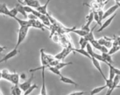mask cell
Here are the masks:
<instances>
[{
	"label": "cell",
	"instance_id": "obj_26",
	"mask_svg": "<svg viewBox=\"0 0 120 95\" xmlns=\"http://www.w3.org/2000/svg\"><path fill=\"white\" fill-rule=\"evenodd\" d=\"M107 65L109 68V77L108 79L111 80H113L114 78L115 77L116 75L115 71H114V69L112 68V64L108 63Z\"/></svg>",
	"mask_w": 120,
	"mask_h": 95
},
{
	"label": "cell",
	"instance_id": "obj_48",
	"mask_svg": "<svg viewBox=\"0 0 120 95\" xmlns=\"http://www.w3.org/2000/svg\"><path fill=\"white\" fill-rule=\"evenodd\" d=\"M119 47H120V44L119 45Z\"/></svg>",
	"mask_w": 120,
	"mask_h": 95
},
{
	"label": "cell",
	"instance_id": "obj_31",
	"mask_svg": "<svg viewBox=\"0 0 120 95\" xmlns=\"http://www.w3.org/2000/svg\"><path fill=\"white\" fill-rule=\"evenodd\" d=\"M119 50H120V47L119 45L112 46V47L110 48V50L109 51L108 53L109 54L112 55L116 53Z\"/></svg>",
	"mask_w": 120,
	"mask_h": 95
},
{
	"label": "cell",
	"instance_id": "obj_29",
	"mask_svg": "<svg viewBox=\"0 0 120 95\" xmlns=\"http://www.w3.org/2000/svg\"><path fill=\"white\" fill-rule=\"evenodd\" d=\"M72 64V62L71 61L68 62H61L59 61L56 67L60 70L65 67Z\"/></svg>",
	"mask_w": 120,
	"mask_h": 95
},
{
	"label": "cell",
	"instance_id": "obj_32",
	"mask_svg": "<svg viewBox=\"0 0 120 95\" xmlns=\"http://www.w3.org/2000/svg\"><path fill=\"white\" fill-rule=\"evenodd\" d=\"M86 48V51H87V52H88L89 54L92 58L95 52L93 50L91 45L89 43L87 44Z\"/></svg>",
	"mask_w": 120,
	"mask_h": 95
},
{
	"label": "cell",
	"instance_id": "obj_44",
	"mask_svg": "<svg viewBox=\"0 0 120 95\" xmlns=\"http://www.w3.org/2000/svg\"><path fill=\"white\" fill-rule=\"evenodd\" d=\"M108 1V0H103V2L104 3Z\"/></svg>",
	"mask_w": 120,
	"mask_h": 95
},
{
	"label": "cell",
	"instance_id": "obj_46",
	"mask_svg": "<svg viewBox=\"0 0 120 95\" xmlns=\"http://www.w3.org/2000/svg\"><path fill=\"white\" fill-rule=\"evenodd\" d=\"M1 78H2V75H1V71H0V80L1 79Z\"/></svg>",
	"mask_w": 120,
	"mask_h": 95
},
{
	"label": "cell",
	"instance_id": "obj_47",
	"mask_svg": "<svg viewBox=\"0 0 120 95\" xmlns=\"http://www.w3.org/2000/svg\"><path fill=\"white\" fill-rule=\"evenodd\" d=\"M105 95H110L107 92V93H106V94H105Z\"/></svg>",
	"mask_w": 120,
	"mask_h": 95
},
{
	"label": "cell",
	"instance_id": "obj_42",
	"mask_svg": "<svg viewBox=\"0 0 120 95\" xmlns=\"http://www.w3.org/2000/svg\"><path fill=\"white\" fill-rule=\"evenodd\" d=\"M6 49V47H5V46L2 47V46H0V53H2Z\"/></svg>",
	"mask_w": 120,
	"mask_h": 95
},
{
	"label": "cell",
	"instance_id": "obj_33",
	"mask_svg": "<svg viewBox=\"0 0 120 95\" xmlns=\"http://www.w3.org/2000/svg\"><path fill=\"white\" fill-rule=\"evenodd\" d=\"M18 13V12H17L16 8H13L11 10H9V16L11 18L14 19L15 17H17V15Z\"/></svg>",
	"mask_w": 120,
	"mask_h": 95
},
{
	"label": "cell",
	"instance_id": "obj_12",
	"mask_svg": "<svg viewBox=\"0 0 120 95\" xmlns=\"http://www.w3.org/2000/svg\"><path fill=\"white\" fill-rule=\"evenodd\" d=\"M51 0H47L45 3L42 6H40L36 9V10L39 12L43 14L46 15L48 13L47 12V8Z\"/></svg>",
	"mask_w": 120,
	"mask_h": 95
},
{
	"label": "cell",
	"instance_id": "obj_16",
	"mask_svg": "<svg viewBox=\"0 0 120 95\" xmlns=\"http://www.w3.org/2000/svg\"><path fill=\"white\" fill-rule=\"evenodd\" d=\"M15 8L17 10L18 13H20L24 17V18H27V15L24 9V6L20 3L16 4Z\"/></svg>",
	"mask_w": 120,
	"mask_h": 95
},
{
	"label": "cell",
	"instance_id": "obj_15",
	"mask_svg": "<svg viewBox=\"0 0 120 95\" xmlns=\"http://www.w3.org/2000/svg\"><path fill=\"white\" fill-rule=\"evenodd\" d=\"M72 51L75 52H77V53L83 55L86 57L87 58L90 59H91L92 58L89 54L88 52H87L86 50H85L84 49L80 48L77 49L75 48H72Z\"/></svg>",
	"mask_w": 120,
	"mask_h": 95
},
{
	"label": "cell",
	"instance_id": "obj_23",
	"mask_svg": "<svg viewBox=\"0 0 120 95\" xmlns=\"http://www.w3.org/2000/svg\"><path fill=\"white\" fill-rule=\"evenodd\" d=\"M111 55L109 54L108 53H102V56L104 59L107 64L108 63H109L110 64H113L114 61L112 59V56Z\"/></svg>",
	"mask_w": 120,
	"mask_h": 95
},
{
	"label": "cell",
	"instance_id": "obj_3",
	"mask_svg": "<svg viewBox=\"0 0 120 95\" xmlns=\"http://www.w3.org/2000/svg\"><path fill=\"white\" fill-rule=\"evenodd\" d=\"M45 68L42 67H39L38 68L34 69H30V72H34L38 70H41L42 76V85L40 91V94L41 95H47V89H46V85L45 78Z\"/></svg>",
	"mask_w": 120,
	"mask_h": 95
},
{
	"label": "cell",
	"instance_id": "obj_34",
	"mask_svg": "<svg viewBox=\"0 0 120 95\" xmlns=\"http://www.w3.org/2000/svg\"><path fill=\"white\" fill-rule=\"evenodd\" d=\"M92 58H94L95 59H97V60H98V61H101V62H104V63L106 64V62L105 61L103 58L102 56V55L97 54V53L94 52L93 56V57Z\"/></svg>",
	"mask_w": 120,
	"mask_h": 95
},
{
	"label": "cell",
	"instance_id": "obj_30",
	"mask_svg": "<svg viewBox=\"0 0 120 95\" xmlns=\"http://www.w3.org/2000/svg\"><path fill=\"white\" fill-rule=\"evenodd\" d=\"M92 46H93L94 48L97 50L100 51L102 45H101L98 42L97 40H95L92 41L90 42Z\"/></svg>",
	"mask_w": 120,
	"mask_h": 95
},
{
	"label": "cell",
	"instance_id": "obj_40",
	"mask_svg": "<svg viewBox=\"0 0 120 95\" xmlns=\"http://www.w3.org/2000/svg\"><path fill=\"white\" fill-rule=\"evenodd\" d=\"M112 68L114 69V71H115L116 75H119L120 76V69L118 68H116L114 66H112Z\"/></svg>",
	"mask_w": 120,
	"mask_h": 95
},
{
	"label": "cell",
	"instance_id": "obj_21",
	"mask_svg": "<svg viewBox=\"0 0 120 95\" xmlns=\"http://www.w3.org/2000/svg\"><path fill=\"white\" fill-rule=\"evenodd\" d=\"M14 19L18 22L20 27H29L30 28L28 20H22L17 17H15Z\"/></svg>",
	"mask_w": 120,
	"mask_h": 95
},
{
	"label": "cell",
	"instance_id": "obj_20",
	"mask_svg": "<svg viewBox=\"0 0 120 95\" xmlns=\"http://www.w3.org/2000/svg\"><path fill=\"white\" fill-rule=\"evenodd\" d=\"M9 10L7 8L6 4L5 3L0 4V14H3L9 16Z\"/></svg>",
	"mask_w": 120,
	"mask_h": 95
},
{
	"label": "cell",
	"instance_id": "obj_36",
	"mask_svg": "<svg viewBox=\"0 0 120 95\" xmlns=\"http://www.w3.org/2000/svg\"><path fill=\"white\" fill-rule=\"evenodd\" d=\"M104 46L106 47L107 48H111L113 46V42L112 41H107L106 40Z\"/></svg>",
	"mask_w": 120,
	"mask_h": 95
},
{
	"label": "cell",
	"instance_id": "obj_13",
	"mask_svg": "<svg viewBox=\"0 0 120 95\" xmlns=\"http://www.w3.org/2000/svg\"><path fill=\"white\" fill-rule=\"evenodd\" d=\"M98 25V24H96L95 26H94L92 29L90 30V31L89 32L85 37H84L87 41L90 43L91 41L95 40V37L94 34V31L95 30V28L97 27Z\"/></svg>",
	"mask_w": 120,
	"mask_h": 95
},
{
	"label": "cell",
	"instance_id": "obj_1",
	"mask_svg": "<svg viewBox=\"0 0 120 95\" xmlns=\"http://www.w3.org/2000/svg\"><path fill=\"white\" fill-rule=\"evenodd\" d=\"M40 61L41 64V67L48 69L49 67H52L50 62L56 59L54 57L46 54L43 49H40Z\"/></svg>",
	"mask_w": 120,
	"mask_h": 95
},
{
	"label": "cell",
	"instance_id": "obj_37",
	"mask_svg": "<svg viewBox=\"0 0 120 95\" xmlns=\"http://www.w3.org/2000/svg\"><path fill=\"white\" fill-rule=\"evenodd\" d=\"M97 41H98V43H99L101 45H104L105 43L106 40L104 38V37L100 38L97 40Z\"/></svg>",
	"mask_w": 120,
	"mask_h": 95
},
{
	"label": "cell",
	"instance_id": "obj_11",
	"mask_svg": "<svg viewBox=\"0 0 120 95\" xmlns=\"http://www.w3.org/2000/svg\"><path fill=\"white\" fill-rule=\"evenodd\" d=\"M60 77V81L64 83L74 85L75 87L78 86V84L69 78L65 77L62 75Z\"/></svg>",
	"mask_w": 120,
	"mask_h": 95
},
{
	"label": "cell",
	"instance_id": "obj_10",
	"mask_svg": "<svg viewBox=\"0 0 120 95\" xmlns=\"http://www.w3.org/2000/svg\"><path fill=\"white\" fill-rule=\"evenodd\" d=\"M91 60L92 61V64H93L94 66L99 71L103 79H104V80H105L107 78L105 76L104 73H103V71H102L101 67V65L100 63V61L95 59L94 58H92Z\"/></svg>",
	"mask_w": 120,
	"mask_h": 95
},
{
	"label": "cell",
	"instance_id": "obj_14",
	"mask_svg": "<svg viewBox=\"0 0 120 95\" xmlns=\"http://www.w3.org/2000/svg\"><path fill=\"white\" fill-rule=\"evenodd\" d=\"M20 77L19 75L16 72L11 73L10 82L14 84V85H19Z\"/></svg>",
	"mask_w": 120,
	"mask_h": 95
},
{
	"label": "cell",
	"instance_id": "obj_22",
	"mask_svg": "<svg viewBox=\"0 0 120 95\" xmlns=\"http://www.w3.org/2000/svg\"><path fill=\"white\" fill-rule=\"evenodd\" d=\"M22 91L19 85H14L11 89L12 95H22Z\"/></svg>",
	"mask_w": 120,
	"mask_h": 95
},
{
	"label": "cell",
	"instance_id": "obj_38",
	"mask_svg": "<svg viewBox=\"0 0 120 95\" xmlns=\"http://www.w3.org/2000/svg\"><path fill=\"white\" fill-rule=\"evenodd\" d=\"M27 18L29 20H36L38 19V18L35 15L32 13H30L29 14L27 15Z\"/></svg>",
	"mask_w": 120,
	"mask_h": 95
},
{
	"label": "cell",
	"instance_id": "obj_27",
	"mask_svg": "<svg viewBox=\"0 0 120 95\" xmlns=\"http://www.w3.org/2000/svg\"><path fill=\"white\" fill-rule=\"evenodd\" d=\"M38 88V85L36 84H32L27 89L23 95H29L32 93L34 90Z\"/></svg>",
	"mask_w": 120,
	"mask_h": 95
},
{
	"label": "cell",
	"instance_id": "obj_24",
	"mask_svg": "<svg viewBox=\"0 0 120 95\" xmlns=\"http://www.w3.org/2000/svg\"><path fill=\"white\" fill-rule=\"evenodd\" d=\"M66 51V48H64L61 51L59 52V53H58L56 55L54 56L56 60H60L61 59H63L65 58V52Z\"/></svg>",
	"mask_w": 120,
	"mask_h": 95
},
{
	"label": "cell",
	"instance_id": "obj_2",
	"mask_svg": "<svg viewBox=\"0 0 120 95\" xmlns=\"http://www.w3.org/2000/svg\"><path fill=\"white\" fill-rule=\"evenodd\" d=\"M30 28L29 27H20L18 31V38L15 48L18 49L19 46L21 44L25 39Z\"/></svg>",
	"mask_w": 120,
	"mask_h": 95
},
{
	"label": "cell",
	"instance_id": "obj_5",
	"mask_svg": "<svg viewBox=\"0 0 120 95\" xmlns=\"http://www.w3.org/2000/svg\"><path fill=\"white\" fill-rule=\"evenodd\" d=\"M20 4L24 6H27L33 8H36L40 6V4L38 0H23V2L19 0Z\"/></svg>",
	"mask_w": 120,
	"mask_h": 95
},
{
	"label": "cell",
	"instance_id": "obj_41",
	"mask_svg": "<svg viewBox=\"0 0 120 95\" xmlns=\"http://www.w3.org/2000/svg\"><path fill=\"white\" fill-rule=\"evenodd\" d=\"M19 77H20V79H23V80H25L27 78L26 75L24 73L21 74L20 75H19Z\"/></svg>",
	"mask_w": 120,
	"mask_h": 95
},
{
	"label": "cell",
	"instance_id": "obj_35",
	"mask_svg": "<svg viewBox=\"0 0 120 95\" xmlns=\"http://www.w3.org/2000/svg\"><path fill=\"white\" fill-rule=\"evenodd\" d=\"M87 94V92L84 91H76L72 92L67 95H84Z\"/></svg>",
	"mask_w": 120,
	"mask_h": 95
},
{
	"label": "cell",
	"instance_id": "obj_18",
	"mask_svg": "<svg viewBox=\"0 0 120 95\" xmlns=\"http://www.w3.org/2000/svg\"><path fill=\"white\" fill-rule=\"evenodd\" d=\"M2 78L5 80L10 82L11 75L12 73H10L8 70L7 69H4L1 71Z\"/></svg>",
	"mask_w": 120,
	"mask_h": 95
},
{
	"label": "cell",
	"instance_id": "obj_4",
	"mask_svg": "<svg viewBox=\"0 0 120 95\" xmlns=\"http://www.w3.org/2000/svg\"><path fill=\"white\" fill-rule=\"evenodd\" d=\"M86 22L81 28L86 31H90V25L94 20V12L93 11L90 12L89 14L86 17Z\"/></svg>",
	"mask_w": 120,
	"mask_h": 95
},
{
	"label": "cell",
	"instance_id": "obj_9",
	"mask_svg": "<svg viewBox=\"0 0 120 95\" xmlns=\"http://www.w3.org/2000/svg\"><path fill=\"white\" fill-rule=\"evenodd\" d=\"M119 8L118 6L116 4L109 8L105 12H104L102 17V20L105 19L109 17L110 16L114 14L116 10Z\"/></svg>",
	"mask_w": 120,
	"mask_h": 95
},
{
	"label": "cell",
	"instance_id": "obj_28",
	"mask_svg": "<svg viewBox=\"0 0 120 95\" xmlns=\"http://www.w3.org/2000/svg\"><path fill=\"white\" fill-rule=\"evenodd\" d=\"M89 43L88 41H87L86 40L84 37H80L79 41V43L81 47L80 48L85 49Z\"/></svg>",
	"mask_w": 120,
	"mask_h": 95
},
{
	"label": "cell",
	"instance_id": "obj_45",
	"mask_svg": "<svg viewBox=\"0 0 120 95\" xmlns=\"http://www.w3.org/2000/svg\"><path fill=\"white\" fill-rule=\"evenodd\" d=\"M0 95H3V93H2V91H1L0 89Z\"/></svg>",
	"mask_w": 120,
	"mask_h": 95
},
{
	"label": "cell",
	"instance_id": "obj_25",
	"mask_svg": "<svg viewBox=\"0 0 120 95\" xmlns=\"http://www.w3.org/2000/svg\"><path fill=\"white\" fill-rule=\"evenodd\" d=\"M48 69L52 73L59 76V77L62 75L60 70L58 69L56 66L49 67L48 68Z\"/></svg>",
	"mask_w": 120,
	"mask_h": 95
},
{
	"label": "cell",
	"instance_id": "obj_6",
	"mask_svg": "<svg viewBox=\"0 0 120 95\" xmlns=\"http://www.w3.org/2000/svg\"><path fill=\"white\" fill-rule=\"evenodd\" d=\"M34 78V74L32 73L28 80L19 84V86L23 92H25L32 85V83Z\"/></svg>",
	"mask_w": 120,
	"mask_h": 95
},
{
	"label": "cell",
	"instance_id": "obj_7",
	"mask_svg": "<svg viewBox=\"0 0 120 95\" xmlns=\"http://www.w3.org/2000/svg\"><path fill=\"white\" fill-rule=\"evenodd\" d=\"M18 53L19 51L17 49L15 48L8 52L0 60V64L3 62H6L8 60L15 57L18 54Z\"/></svg>",
	"mask_w": 120,
	"mask_h": 95
},
{
	"label": "cell",
	"instance_id": "obj_43",
	"mask_svg": "<svg viewBox=\"0 0 120 95\" xmlns=\"http://www.w3.org/2000/svg\"><path fill=\"white\" fill-rule=\"evenodd\" d=\"M114 1L116 3V4L120 3V0H114Z\"/></svg>",
	"mask_w": 120,
	"mask_h": 95
},
{
	"label": "cell",
	"instance_id": "obj_17",
	"mask_svg": "<svg viewBox=\"0 0 120 95\" xmlns=\"http://www.w3.org/2000/svg\"><path fill=\"white\" fill-rule=\"evenodd\" d=\"M106 88H107V87L106 85L95 88L90 92V95H95L99 93L102 92L104 90L106 89Z\"/></svg>",
	"mask_w": 120,
	"mask_h": 95
},
{
	"label": "cell",
	"instance_id": "obj_19",
	"mask_svg": "<svg viewBox=\"0 0 120 95\" xmlns=\"http://www.w3.org/2000/svg\"><path fill=\"white\" fill-rule=\"evenodd\" d=\"M71 32L76 34L78 35L80 37H85L89 33L88 31H86L82 28L80 29H76L75 28L73 29Z\"/></svg>",
	"mask_w": 120,
	"mask_h": 95
},
{
	"label": "cell",
	"instance_id": "obj_8",
	"mask_svg": "<svg viewBox=\"0 0 120 95\" xmlns=\"http://www.w3.org/2000/svg\"><path fill=\"white\" fill-rule=\"evenodd\" d=\"M116 13L112 15L111 17H110L109 18L107 19L103 24H102L100 26V28H99V29H98V30H97V32H101L105 29L108 27L111 24L113 19L116 17Z\"/></svg>",
	"mask_w": 120,
	"mask_h": 95
},
{
	"label": "cell",
	"instance_id": "obj_39",
	"mask_svg": "<svg viewBox=\"0 0 120 95\" xmlns=\"http://www.w3.org/2000/svg\"><path fill=\"white\" fill-rule=\"evenodd\" d=\"M109 51L108 48L104 45H102L100 49V51L102 52V53H108Z\"/></svg>",
	"mask_w": 120,
	"mask_h": 95
}]
</instances>
